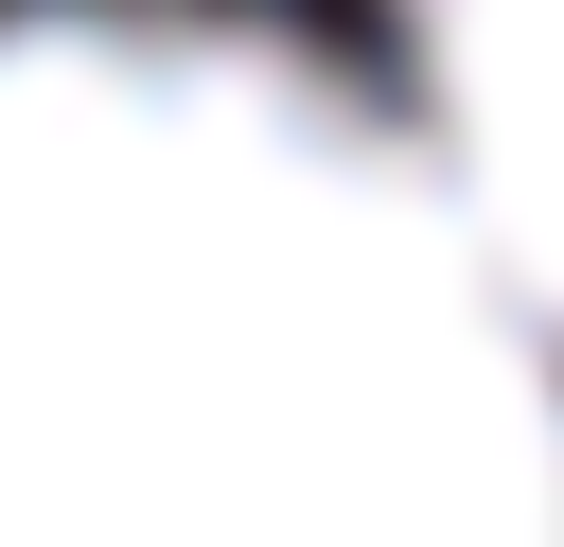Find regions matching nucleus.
Masks as SVG:
<instances>
[{
  "instance_id": "nucleus-1",
  "label": "nucleus",
  "mask_w": 564,
  "mask_h": 547,
  "mask_svg": "<svg viewBox=\"0 0 564 547\" xmlns=\"http://www.w3.org/2000/svg\"><path fill=\"white\" fill-rule=\"evenodd\" d=\"M0 547H564V335L317 53L18 0Z\"/></svg>"
},
{
  "instance_id": "nucleus-2",
  "label": "nucleus",
  "mask_w": 564,
  "mask_h": 547,
  "mask_svg": "<svg viewBox=\"0 0 564 547\" xmlns=\"http://www.w3.org/2000/svg\"><path fill=\"white\" fill-rule=\"evenodd\" d=\"M423 88H441V176L494 229V265L564 335V0H405Z\"/></svg>"
}]
</instances>
